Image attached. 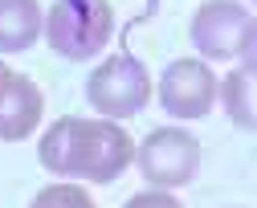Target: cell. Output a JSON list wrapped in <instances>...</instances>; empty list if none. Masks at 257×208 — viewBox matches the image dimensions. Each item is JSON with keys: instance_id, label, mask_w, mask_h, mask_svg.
<instances>
[{"instance_id": "30bf717a", "label": "cell", "mask_w": 257, "mask_h": 208, "mask_svg": "<svg viewBox=\"0 0 257 208\" xmlns=\"http://www.w3.org/2000/svg\"><path fill=\"white\" fill-rule=\"evenodd\" d=\"M29 208H98V204H94V196H90L82 184L61 180V184L41 188L33 200H29Z\"/></svg>"}, {"instance_id": "9c48e42d", "label": "cell", "mask_w": 257, "mask_h": 208, "mask_svg": "<svg viewBox=\"0 0 257 208\" xmlns=\"http://www.w3.org/2000/svg\"><path fill=\"white\" fill-rule=\"evenodd\" d=\"M220 107H224V115H229L233 127L257 131V74L253 69L241 65L220 82Z\"/></svg>"}, {"instance_id": "4fadbf2b", "label": "cell", "mask_w": 257, "mask_h": 208, "mask_svg": "<svg viewBox=\"0 0 257 208\" xmlns=\"http://www.w3.org/2000/svg\"><path fill=\"white\" fill-rule=\"evenodd\" d=\"M9 74H13V69H9V65H5V57H0V82H5V78H9Z\"/></svg>"}, {"instance_id": "3957f363", "label": "cell", "mask_w": 257, "mask_h": 208, "mask_svg": "<svg viewBox=\"0 0 257 208\" xmlns=\"http://www.w3.org/2000/svg\"><path fill=\"white\" fill-rule=\"evenodd\" d=\"M86 102L102 119H114V123L135 119L151 102V74L143 69V61H135L131 53H114L98 69H90Z\"/></svg>"}, {"instance_id": "7a4b0ae2", "label": "cell", "mask_w": 257, "mask_h": 208, "mask_svg": "<svg viewBox=\"0 0 257 208\" xmlns=\"http://www.w3.org/2000/svg\"><path fill=\"white\" fill-rule=\"evenodd\" d=\"M114 33L110 0H57L45 13V41L66 61H90Z\"/></svg>"}, {"instance_id": "5b68a950", "label": "cell", "mask_w": 257, "mask_h": 208, "mask_svg": "<svg viewBox=\"0 0 257 208\" xmlns=\"http://www.w3.org/2000/svg\"><path fill=\"white\" fill-rule=\"evenodd\" d=\"M220 102V82L204 57H176L159 78V107L172 119H204Z\"/></svg>"}, {"instance_id": "277c9868", "label": "cell", "mask_w": 257, "mask_h": 208, "mask_svg": "<svg viewBox=\"0 0 257 208\" xmlns=\"http://www.w3.org/2000/svg\"><path fill=\"white\" fill-rule=\"evenodd\" d=\"M135 167L147 180V188H184L200 171V139L184 127H155L135 147Z\"/></svg>"}, {"instance_id": "5bb4252c", "label": "cell", "mask_w": 257, "mask_h": 208, "mask_svg": "<svg viewBox=\"0 0 257 208\" xmlns=\"http://www.w3.org/2000/svg\"><path fill=\"white\" fill-rule=\"evenodd\" d=\"M249 5H257V0H249Z\"/></svg>"}, {"instance_id": "7c38bea8", "label": "cell", "mask_w": 257, "mask_h": 208, "mask_svg": "<svg viewBox=\"0 0 257 208\" xmlns=\"http://www.w3.org/2000/svg\"><path fill=\"white\" fill-rule=\"evenodd\" d=\"M237 61H241L245 69H253V74H257V17H249V25H245V37H241Z\"/></svg>"}, {"instance_id": "8fae6325", "label": "cell", "mask_w": 257, "mask_h": 208, "mask_svg": "<svg viewBox=\"0 0 257 208\" xmlns=\"http://www.w3.org/2000/svg\"><path fill=\"white\" fill-rule=\"evenodd\" d=\"M122 208H184L168 188H147V192H135Z\"/></svg>"}, {"instance_id": "8992f818", "label": "cell", "mask_w": 257, "mask_h": 208, "mask_svg": "<svg viewBox=\"0 0 257 208\" xmlns=\"http://www.w3.org/2000/svg\"><path fill=\"white\" fill-rule=\"evenodd\" d=\"M249 25V9L237 0H204L188 21V41L204 61H233Z\"/></svg>"}, {"instance_id": "6da1fadb", "label": "cell", "mask_w": 257, "mask_h": 208, "mask_svg": "<svg viewBox=\"0 0 257 208\" xmlns=\"http://www.w3.org/2000/svg\"><path fill=\"white\" fill-rule=\"evenodd\" d=\"M37 159L45 171L61 180L86 184H114L135 163V139L114 119H82L61 115L37 143Z\"/></svg>"}, {"instance_id": "ba28073f", "label": "cell", "mask_w": 257, "mask_h": 208, "mask_svg": "<svg viewBox=\"0 0 257 208\" xmlns=\"http://www.w3.org/2000/svg\"><path fill=\"white\" fill-rule=\"evenodd\" d=\"M45 37V13L37 0H0V53H25Z\"/></svg>"}, {"instance_id": "52a82bcc", "label": "cell", "mask_w": 257, "mask_h": 208, "mask_svg": "<svg viewBox=\"0 0 257 208\" xmlns=\"http://www.w3.org/2000/svg\"><path fill=\"white\" fill-rule=\"evenodd\" d=\"M45 115V94L33 78L9 74L0 82V143H21L41 127Z\"/></svg>"}]
</instances>
